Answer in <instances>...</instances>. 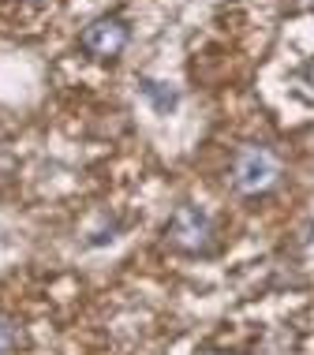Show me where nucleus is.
Here are the masks:
<instances>
[{"mask_svg": "<svg viewBox=\"0 0 314 355\" xmlns=\"http://www.w3.org/2000/svg\"><path fill=\"white\" fill-rule=\"evenodd\" d=\"M277 180H281V161L262 142H243L236 150L232 165H228V184L240 195H265L270 187H277Z\"/></svg>", "mask_w": 314, "mask_h": 355, "instance_id": "nucleus-1", "label": "nucleus"}, {"mask_svg": "<svg viewBox=\"0 0 314 355\" xmlns=\"http://www.w3.org/2000/svg\"><path fill=\"white\" fill-rule=\"evenodd\" d=\"M165 236L184 254H209V247H213V217L202 206L184 202L173 209V217L165 225Z\"/></svg>", "mask_w": 314, "mask_h": 355, "instance_id": "nucleus-2", "label": "nucleus"}, {"mask_svg": "<svg viewBox=\"0 0 314 355\" xmlns=\"http://www.w3.org/2000/svg\"><path fill=\"white\" fill-rule=\"evenodd\" d=\"M128 42H131V26L123 15H98L79 34V49L90 60H116L128 49Z\"/></svg>", "mask_w": 314, "mask_h": 355, "instance_id": "nucleus-3", "label": "nucleus"}, {"mask_svg": "<svg viewBox=\"0 0 314 355\" xmlns=\"http://www.w3.org/2000/svg\"><path fill=\"white\" fill-rule=\"evenodd\" d=\"M142 94L157 105V112L176 109V101H180V94L173 90V86H168V83H154V79H142Z\"/></svg>", "mask_w": 314, "mask_h": 355, "instance_id": "nucleus-4", "label": "nucleus"}, {"mask_svg": "<svg viewBox=\"0 0 314 355\" xmlns=\"http://www.w3.org/2000/svg\"><path fill=\"white\" fill-rule=\"evenodd\" d=\"M15 340H19V325L8 314H0V355H12Z\"/></svg>", "mask_w": 314, "mask_h": 355, "instance_id": "nucleus-5", "label": "nucleus"}, {"mask_svg": "<svg viewBox=\"0 0 314 355\" xmlns=\"http://www.w3.org/2000/svg\"><path fill=\"white\" fill-rule=\"evenodd\" d=\"M299 86H303V94L314 101V60H307V64L299 68Z\"/></svg>", "mask_w": 314, "mask_h": 355, "instance_id": "nucleus-6", "label": "nucleus"}, {"mask_svg": "<svg viewBox=\"0 0 314 355\" xmlns=\"http://www.w3.org/2000/svg\"><path fill=\"white\" fill-rule=\"evenodd\" d=\"M206 355H232V352H206Z\"/></svg>", "mask_w": 314, "mask_h": 355, "instance_id": "nucleus-7", "label": "nucleus"}, {"mask_svg": "<svg viewBox=\"0 0 314 355\" xmlns=\"http://www.w3.org/2000/svg\"><path fill=\"white\" fill-rule=\"evenodd\" d=\"M26 4H42V0H26Z\"/></svg>", "mask_w": 314, "mask_h": 355, "instance_id": "nucleus-8", "label": "nucleus"}]
</instances>
